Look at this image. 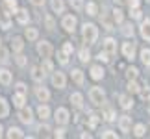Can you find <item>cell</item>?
Segmentation results:
<instances>
[{"mask_svg":"<svg viewBox=\"0 0 150 139\" xmlns=\"http://www.w3.org/2000/svg\"><path fill=\"white\" fill-rule=\"evenodd\" d=\"M82 37H83V41L87 43V45H93V43H96V39H98V28H96L95 24H85L82 26Z\"/></svg>","mask_w":150,"mask_h":139,"instance_id":"cell-1","label":"cell"},{"mask_svg":"<svg viewBox=\"0 0 150 139\" xmlns=\"http://www.w3.org/2000/svg\"><path fill=\"white\" fill-rule=\"evenodd\" d=\"M89 100L95 106H102L104 100H106V93L102 91V87H91L89 89Z\"/></svg>","mask_w":150,"mask_h":139,"instance_id":"cell-2","label":"cell"},{"mask_svg":"<svg viewBox=\"0 0 150 139\" xmlns=\"http://www.w3.org/2000/svg\"><path fill=\"white\" fill-rule=\"evenodd\" d=\"M76 24H78V19L74 15H65L63 21H61V28L65 32H69V33H72L74 30H76Z\"/></svg>","mask_w":150,"mask_h":139,"instance_id":"cell-3","label":"cell"},{"mask_svg":"<svg viewBox=\"0 0 150 139\" xmlns=\"http://www.w3.org/2000/svg\"><path fill=\"white\" fill-rule=\"evenodd\" d=\"M102 50L106 52L109 57L115 56V54H117V41H115V39H111V37H106V39L102 41Z\"/></svg>","mask_w":150,"mask_h":139,"instance_id":"cell-4","label":"cell"},{"mask_svg":"<svg viewBox=\"0 0 150 139\" xmlns=\"http://www.w3.org/2000/svg\"><path fill=\"white\" fill-rule=\"evenodd\" d=\"M52 85H54L56 89H65V85H67V78H65V74L63 72H54L52 71Z\"/></svg>","mask_w":150,"mask_h":139,"instance_id":"cell-5","label":"cell"},{"mask_svg":"<svg viewBox=\"0 0 150 139\" xmlns=\"http://www.w3.org/2000/svg\"><path fill=\"white\" fill-rule=\"evenodd\" d=\"M37 52H39L41 57H50L54 54V46H52L48 41H41V43H37Z\"/></svg>","mask_w":150,"mask_h":139,"instance_id":"cell-6","label":"cell"},{"mask_svg":"<svg viewBox=\"0 0 150 139\" xmlns=\"http://www.w3.org/2000/svg\"><path fill=\"white\" fill-rule=\"evenodd\" d=\"M54 119H56L57 124H67L69 119H71V115H69V109H65V108H57L56 113H54Z\"/></svg>","mask_w":150,"mask_h":139,"instance_id":"cell-7","label":"cell"},{"mask_svg":"<svg viewBox=\"0 0 150 139\" xmlns=\"http://www.w3.org/2000/svg\"><path fill=\"white\" fill-rule=\"evenodd\" d=\"M19 121L21 123H24V124H30L32 121H33V115H32V109L30 108H26V106H22V108H19Z\"/></svg>","mask_w":150,"mask_h":139,"instance_id":"cell-8","label":"cell"},{"mask_svg":"<svg viewBox=\"0 0 150 139\" xmlns=\"http://www.w3.org/2000/svg\"><path fill=\"white\" fill-rule=\"evenodd\" d=\"M122 54H124L126 60H134V57H135V43L134 41L122 43Z\"/></svg>","mask_w":150,"mask_h":139,"instance_id":"cell-9","label":"cell"},{"mask_svg":"<svg viewBox=\"0 0 150 139\" xmlns=\"http://www.w3.org/2000/svg\"><path fill=\"white\" fill-rule=\"evenodd\" d=\"M35 96L39 102H48L50 100V91L47 87H43V85H39V87H35Z\"/></svg>","mask_w":150,"mask_h":139,"instance_id":"cell-10","label":"cell"},{"mask_svg":"<svg viewBox=\"0 0 150 139\" xmlns=\"http://www.w3.org/2000/svg\"><path fill=\"white\" fill-rule=\"evenodd\" d=\"M11 82H13L11 72L8 71V69H0V84H2L4 87H8V85H11Z\"/></svg>","mask_w":150,"mask_h":139,"instance_id":"cell-11","label":"cell"},{"mask_svg":"<svg viewBox=\"0 0 150 139\" xmlns=\"http://www.w3.org/2000/svg\"><path fill=\"white\" fill-rule=\"evenodd\" d=\"M119 128H120V132H130L132 130V117L122 115V117L119 119Z\"/></svg>","mask_w":150,"mask_h":139,"instance_id":"cell-12","label":"cell"},{"mask_svg":"<svg viewBox=\"0 0 150 139\" xmlns=\"http://www.w3.org/2000/svg\"><path fill=\"white\" fill-rule=\"evenodd\" d=\"M17 13V22H19V24H28V22H30V13H28V9H17L15 11Z\"/></svg>","mask_w":150,"mask_h":139,"instance_id":"cell-13","label":"cell"},{"mask_svg":"<svg viewBox=\"0 0 150 139\" xmlns=\"http://www.w3.org/2000/svg\"><path fill=\"white\" fill-rule=\"evenodd\" d=\"M89 76L93 78V80H102L104 78V69H102V65H93L91 67V71H89Z\"/></svg>","mask_w":150,"mask_h":139,"instance_id":"cell-14","label":"cell"},{"mask_svg":"<svg viewBox=\"0 0 150 139\" xmlns=\"http://www.w3.org/2000/svg\"><path fill=\"white\" fill-rule=\"evenodd\" d=\"M71 78H72V82L76 84V85H83V72L80 71V69H72L71 71Z\"/></svg>","mask_w":150,"mask_h":139,"instance_id":"cell-15","label":"cell"},{"mask_svg":"<svg viewBox=\"0 0 150 139\" xmlns=\"http://www.w3.org/2000/svg\"><path fill=\"white\" fill-rule=\"evenodd\" d=\"M43 78H45V72L41 71V67L33 65V67H32V80H33V82H37V84H41Z\"/></svg>","mask_w":150,"mask_h":139,"instance_id":"cell-16","label":"cell"},{"mask_svg":"<svg viewBox=\"0 0 150 139\" xmlns=\"http://www.w3.org/2000/svg\"><path fill=\"white\" fill-rule=\"evenodd\" d=\"M22 48H24V41H22V37H13V39H11V50H13L15 54L22 52Z\"/></svg>","mask_w":150,"mask_h":139,"instance_id":"cell-17","label":"cell"},{"mask_svg":"<svg viewBox=\"0 0 150 139\" xmlns=\"http://www.w3.org/2000/svg\"><path fill=\"white\" fill-rule=\"evenodd\" d=\"M119 104H120V108H122V109H130L132 106H134V100H132L128 95H120L119 96Z\"/></svg>","mask_w":150,"mask_h":139,"instance_id":"cell-18","label":"cell"},{"mask_svg":"<svg viewBox=\"0 0 150 139\" xmlns=\"http://www.w3.org/2000/svg\"><path fill=\"white\" fill-rule=\"evenodd\" d=\"M37 115H39V119H41V121H47L50 117V108L47 106V104H41V106L37 108Z\"/></svg>","mask_w":150,"mask_h":139,"instance_id":"cell-19","label":"cell"},{"mask_svg":"<svg viewBox=\"0 0 150 139\" xmlns=\"http://www.w3.org/2000/svg\"><path fill=\"white\" fill-rule=\"evenodd\" d=\"M139 32H141V37H143V39H146V41H150V21H148V19H146V21L141 24Z\"/></svg>","mask_w":150,"mask_h":139,"instance_id":"cell-20","label":"cell"},{"mask_svg":"<svg viewBox=\"0 0 150 139\" xmlns=\"http://www.w3.org/2000/svg\"><path fill=\"white\" fill-rule=\"evenodd\" d=\"M50 6H52V11H54V13H57V15L65 11V2H63V0H52Z\"/></svg>","mask_w":150,"mask_h":139,"instance_id":"cell-21","label":"cell"},{"mask_svg":"<svg viewBox=\"0 0 150 139\" xmlns=\"http://www.w3.org/2000/svg\"><path fill=\"white\" fill-rule=\"evenodd\" d=\"M71 104L74 108H82L83 106V96H82V93H72L71 95Z\"/></svg>","mask_w":150,"mask_h":139,"instance_id":"cell-22","label":"cell"},{"mask_svg":"<svg viewBox=\"0 0 150 139\" xmlns=\"http://www.w3.org/2000/svg\"><path fill=\"white\" fill-rule=\"evenodd\" d=\"M100 22L104 24V30H108V32L115 30V21H111L108 15H102V17H100Z\"/></svg>","mask_w":150,"mask_h":139,"instance_id":"cell-23","label":"cell"},{"mask_svg":"<svg viewBox=\"0 0 150 139\" xmlns=\"http://www.w3.org/2000/svg\"><path fill=\"white\" fill-rule=\"evenodd\" d=\"M8 113H9V104L6 98L0 96V119H6L8 117Z\"/></svg>","mask_w":150,"mask_h":139,"instance_id":"cell-24","label":"cell"},{"mask_svg":"<svg viewBox=\"0 0 150 139\" xmlns=\"http://www.w3.org/2000/svg\"><path fill=\"white\" fill-rule=\"evenodd\" d=\"M8 135L9 139H21V137H24V134H22V130L21 128H15V126H11V128L8 130Z\"/></svg>","mask_w":150,"mask_h":139,"instance_id":"cell-25","label":"cell"},{"mask_svg":"<svg viewBox=\"0 0 150 139\" xmlns=\"http://www.w3.org/2000/svg\"><path fill=\"white\" fill-rule=\"evenodd\" d=\"M26 102V95H22V93H15L13 95V106L15 108H22Z\"/></svg>","mask_w":150,"mask_h":139,"instance_id":"cell-26","label":"cell"},{"mask_svg":"<svg viewBox=\"0 0 150 139\" xmlns=\"http://www.w3.org/2000/svg\"><path fill=\"white\" fill-rule=\"evenodd\" d=\"M24 35H26L28 41H35V39L39 37V32H37V28L28 26V28H26V32H24Z\"/></svg>","mask_w":150,"mask_h":139,"instance_id":"cell-27","label":"cell"},{"mask_svg":"<svg viewBox=\"0 0 150 139\" xmlns=\"http://www.w3.org/2000/svg\"><path fill=\"white\" fill-rule=\"evenodd\" d=\"M41 71H43L45 74H48V72H52V71H54V65H52V61L48 60V57H43V63H41Z\"/></svg>","mask_w":150,"mask_h":139,"instance_id":"cell-28","label":"cell"},{"mask_svg":"<svg viewBox=\"0 0 150 139\" xmlns=\"http://www.w3.org/2000/svg\"><path fill=\"white\" fill-rule=\"evenodd\" d=\"M98 121H100V117L96 113H89L87 115V124H89V128H96L98 126Z\"/></svg>","mask_w":150,"mask_h":139,"instance_id":"cell-29","label":"cell"},{"mask_svg":"<svg viewBox=\"0 0 150 139\" xmlns=\"http://www.w3.org/2000/svg\"><path fill=\"white\" fill-rule=\"evenodd\" d=\"M141 61H143V65L150 67V48H143L141 50Z\"/></svg>","mask_w":150,"mask_h":139,"instance_id":"cell-30","label":"cell"},{"mask_svg":"<svg viewBox=\"0 0 150 139\" xmlns=\"http://www.w3.org/2000/svg\"><path fill=\"white\" fill-rule=\"evenodd\" d=\"M102 117H104V121H108V123H113L115 121V111L111 108H106V111L102 113Z\"/></svg>","mask_w":150,"mask_h":139,"instance_id":"cell-31","label":"cell"},{"mask_svg":"<svg viewBox=\"0 0 150 139\" xmlns=\"http://www.w3.org/2000/svg\"><path fill=\"white\" fill-rule=\"evenodd\" d=\"M145 134H146V126H145V124H135V126H134V135L143 137Z\"/></svg>","mask_w":150,"mask_h":139,"instance_id":"cell-32","label":"cell"},{"mask_svg":"<svg viewBox=\"0 0 150 139\" xmlns=\"http://www.w3.org/2000/svg\"><path fill=\"white\" fill-rule=\"evenodd\" d=\"M85 11H87V15H89V17H95L96 13H98V8H96V4H95V2H89L87 6H85Z\"/></svg>","mask_w":150,"mask_h":139,"instance_id":"cell-33","label":"cell"},{"mask_svg":"<svg viewBox=\"0 0 150 139\" xmlns=\"http://www.w3.org/2000/svg\"><path fill=\"white\" fill-rule=\"evenodd\" d=\"M80 61H82V63H89L91 61V52L87 48H82V50H80Z\"/></svg>","mask_w":150,"mask_h":139,"instance_id":"cell-34","label":"cell"},{"mask_svg":"<svg viewBox=\"0 0 150 139\" xmlns=\"http://www.w3.org/2000/svg\"><path fill=\"white\" fill-rule=\"evenodd\" d=\"M137 76H139V71H137L135 67H128V69H126V78H128V80H135Z\"/></svg>","mask_w":150,"mask_h":139,"instance_id":"cell-35","label":"cell"},{"mask_svg":"<svg viewBox=\"0 0 150 139\" xmlns=\"http://www.w3.org/2000/svg\"><path fill=\"white\" fill-rule=\"evenodd\" d=\"M128 91L130 93H139L141 91V85L135 82V80H128Z\"/></svg>","mask_w":150,"mask_h":139,"instance_id":"cell-36","label":"cell"},{"mask_svg":"<svg viewBox=\"0 0 150 139\" xmlns=\"http://www.w3.org/2000/svg\"><path fill=\"white\" fill-rule=\"evenodd\" d=\"M45 24H47V30H54V28H56L54 17H52V15H47V17H45Z\"/></svg>","mask_w":150,"mask_h":139,"instance_id":"cell-37","label":"cell"},{"mask_svg":"<svg viewBox=\"0 0 150 139\" xmlns=\"http://www.w3.org/2000/svg\"><path fill=\"white\" fill-rule=\"evenodd\" d=\"M111 13H113V21H115V22H119V24H120V22L124 21V13H122L120 9H113Z\"/></svg>","mask_w":150,"mask_h":139,"instance_id":"cell-38","label":"cell"},{"mask_svg":"<svg viewBox=\"0 0 150 139\" xmlns=\"http://www.w3.org/2000/svg\"><path fill=\"white\" fill-rule=\"evenodd\" d=\"M4 6H6V9H9V11H17V0H4Z\"/></svg>","mask_w":150,"mask_h":139,"instance_id":"cell-39","label":"cell"},{"mask_svg":"<svg viewBox=\"0 0 150 139\" xmlns=\"http://www.w3.org/2000/svg\"><path fill=\"white\" fill-rule=\"evenodd\" d=\"M71 6L74 11H82L83 9V0H71Z\"/></svg>","mask_w":150,"mask_h":139,"instance_id":"cell-40","label":"cell"},{"mask_svg":"<svg viewBox=\"0 0 150 139\" xmlns=\"http://www.w3.org/2000/svg\"><path fill=\"white\" fill-rule=\"evenodd\" d=\"M8 61H9V54H8V50L0 46V63H8Z\"/></svg>","mask_w":150,"mask_h":139,"instance_id":"cell-41","label":"cell"},{"mask_svg":"<svg viewBox=\"0 0 150 139\" xmlns=\"http://www.w3.org/2000/svg\"><path fill=\"white\" fill-rule=\"evenodd\" d=\"M130 15H132V19H135V21H139V19H143V13H141V9H139V8H132V11H130Z\"/></svg>","mask_w":150,"mask_h":139,"instance_id":"cell-42","label":"cell"},{"mask_svg":"<svg viewBox=\"0 0 150 139\" xmlns=\"http://www.w3.org/2000/svg\"><path fill=\"white\" fill-rule=\"evenodd\" d=\"M57 57H59V63H61V65H67V63H69V56L63 50H57Z\"/></svg>","mask_w":150,"mask_h":139,"instance_id":"cell-43","label":"cell"},{"mask_svg":"<svg viewBox=\"0 0 150 139\" xmlns=\"http://www.w3.org/2000/svg\"><path fill=\"white\" fill-rule=\"evenodd\" d=\"M61 50L65 52L67 56H71L72 52H74V46H72V43H69V41H67V43H63V48H61Z\"/></svg>","mask_w":150,"mask_h":139,"instance_id":"cell-44","label":"cell"},{"mask_svg":"<svg viewBox=\"0 0 150 139\" xmlns=\"http://www.w3.org/2000/svg\"><path fill=\"white\" fill-rule=\"evenodd\" d=\"M122 33H124L126 37H130V35L134 37V28H132V24H124L122 26Z\"/></svg>","mask_w":150,"mask_h":139,"instance_id":"cell-45","label":"cell"},{"mask_svg":"<svg viewBox=\"0 0 150 139\" xmlns=\"http://www.w3.org/2000/svg\"><path fill=\"white\" fill-rule=\"evenodd\" d=\"M102 137H104V139H117V132L106 130V132H102Z\"/></svg>","mask_w":150,"mask_h":139,"instance_id":"cell-46","label":"cell"},{"mask_svg":"<svg viewBox=\"0 0 150 139\" xmlns=\"http://www.w3.org/2000/svg\"><path fill=\"white\" fill-rule=\"evenodd\" d=\"M15 61H17V65H19V67H24V65H26V57L22 56L21 52H19V54H17V57H15Z\"/></svg>","mask_w":150,"mask_h":139,"instance_id":"cell-47","label":"cell"},{"mask_svg":"<svg viewBox=\"0 0 150 139\" xmlns=\"http://www.w3.org/2000/svg\"><path fill=\"white\" fill-rule=\"evenodd\" d=\"M15 89H17V93H22V95H26V84H22V82H19V84H17L15 85Z\"/></svg>","mask_w":150,"mask_h":139,"instance_id":"cell-48","label":"cell"},{"mask_svg":"<svg viewBox=\"0 0 150 139\" xmlns=\"http://www.w3.org/2000/svg\"><path fill=\"white\" fill-rule=\"evenodd\" d=\"M96 57H98V60H100L102 63H109V56H108V54H106L104 50H102V52H100V54L96 56Z\"/></svg>","mask_w":150,"mask_h":139,"instance_id":"cell-49","label":"cell"},{"mask_svg":"<svg viewBox=\"0 0 150 139\" xmlns=\"http://www.w3.org/2000/svg\"><path fill=\"white\" fill-rule=\"evenodd\" d=\"M39 132H41V135H45V137L50 135V128H48V126H41V128H39Z\"/></svg>","mask_w":150,"mask_h":139,"instance_id":"cell-50","label":"cell"},{"mask_svg":"<svg viewBox=\"0 0 150 139\" xmlns=\"http://www.w3.org/2000/svg\"><path fill=\"white\" fill-rule=\"evenodd\" d=\"M126 2L130 4V9L132 8H139V4H141V0H126Z\"/></svg>","mask_w":150,"mask_h":139,"instance_id":"cell-51","label":"cell"},{"mask_svg":"<svg viewBox=\"0 0 150 139\" xmlns=\"http://www.w3.org/2000/svg\"><path fill=\"white\" fill-rule=\"evenodd\" d=\"M54 135H56V137H65V130H63V128H57V130L54 132Z\"/></svg>","mask_w":150,"mask_h":139,"instance_id":"cell-52","label":"cell"},{"mask_svg":"<svg viewBox=\"0 0 150 139\" xmlns=\"http://www.w3.org/2000/svg\"><path fill=\"white\" fill-rule=\"evenodd\" d=\"M30 2H32L33 6H37V8H39V6H43V4H45V0H30Z\"/></svg>","mask_w":150,"mask_h":139,"instance_id":"cell-53","label":"cell"},{"mask_svg":"<svg viewBox=\"0 0 150 139\" xmlns=\"http://www.w3.org/2000/svg\"><path fill=\"white\" fill-rule=\"evenodd\" d=\"M0 24H2V28H4V30H8V28H9V21H0Z\"/></svg>","mask_w":150,"mask_h":139,"instance_id":"cell-54","label":"cell"},{"mask_svg":"<svg viewBox=\"0 0 150 139\" xmlns=\"http://www.w3.org/2000/svg\"><path fill=\"white\" fill-rule=\"evenodd\" d=\"M4 135V128H2V126H0V137H2Z\"/></svg>","mask_w":150,"mask_h":139,"instance_id":"cell-55","label":"cell"},{"mask_svg":"<svg viewBox=\"0 0 150 139\" xmlns=\"http://www.w3.org/2000/svg\"><path fill=\"white\" fill-rule=\"evenodd\" d=\"M115 2H117V4H124L126 0H115Z\"/></svg>","mask_w":150,"mask_h":139,"instance_id":"cell-56","label":"cell"}]
</instances>
